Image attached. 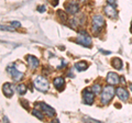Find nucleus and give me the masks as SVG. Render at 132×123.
I'll use <instances>...</instances> for the list:
<instances>
[{"label":"nucleus","instance_id":"nucleus-12","mask_svg":"<svg viewBox=\"0 0 132 123\" xmlns=\"http://www.w3.org/2000/svg\"><path fill=\"white\" fill-rule=\"evenodd\" d=\"M107 81H108L109 85H118L119 81H120V78L116 73L111 72L108 73V75H107Z\"/></svg>","mask_w":132,"mask_h":123},{"label":"nucleus","instance_id":"nucleus-17","mask_svg":"<svg viewBox=\"0 0 132 123\" xmlns=\"http://www.w3.org/2000/svg\"><path fill=\"white\" fill-rule=\"evenodd\" d=\"M111 65H112L116 69H119V71H120L122 68V60L120 58H113L112 61H111Z\"/></svg>","mask_w":132,"mask_h":123},{"label":"nucleus","instance_id":"nucleus-25","mask_svg":"<svg viewBox=\"0 0 132 123\" xmlns=\"http://www.w3.org/2000/svg\"><path fill=\"white\" fill-rule=\"evenodd\" d=\"M100 52H101V53H104V54H110V52H108V51H104V50H100Z\"/></svg>","mask_w":132,"mask_h":123},{"label":"nucleus","instance_id":"nucleus-24","mask_svg":"<svg viewBox=\"0 0 132 123\" xmlns=\"http://www.w3.org/2000/svg\"><path fill=\"white\" fill-rule=\"evenodd\" d=\"M45 10H46V9H45V7H44V6H41V7L38 8V11H39V12H44Z\"/></svg>","mask_w":132,"mask_h":123},{"label":"nucleus","instance_id":"nucleus-3","mask_svg":"<svg viewBox=\"0 0 132 123\" xmlns=\"http://www.w3.org/2000/svg\"><path fill=\"white\" fill-rule=\"evenodd\" d=\"M34 85L38 90H40V91H47L48 90V87H50V84L47 79L45 78V77L43 76H38L34 80Z\"/></svg>","mask_w":132,"mask_h":123},{"label":"nucleus","instance_id":"nucleus-21","mask_svg":"<svg viewBox=\"0 0 132 123\" xmlns=\"http://www.w3.org/2000/svg\"><path fill=\"white\" fill-rule=\"evenodd\" d=\"M92 91L95 92V93H99L101 91V87L99 85H94L93 87H92Z\"/></svg>","mask_w":132,"mask_h":123},{"label":"nucleus","instance_id":"nucleus-6","mask_svg":"<svg viewBox=\"0 0 132 123\" xmlns=\"http://www.w3.org/2000/svg\"><path fill=\"white\" fill-rule=\"evenodd\" d=\"M105 25V20L101 15H95L93 18V31L99 32Z\"/></svg>","mask_w":132,"mask_h":123},{"label":"nucleus","instance_id":"nucleus-1","mask_svg":"<svg viewBox=\"0 0 132 123\" xmlns=\"http://www.w3.org/2000/svg\"><path fill=\"white\" fill-rule=\"evenodd\" d=\"M114 92H116V90L112 87V85H109V86H107V87H105L104 89H102V92H101V96H100V100H101L102 103L108 104L109 102L112 100V98L114 96Z\"/></svg>","mask_w":132,"mask_h":123},{"label":"nucleus","instance_id":"nucleus-18","mask_svg":"<svg viewBox=\"0 0 132 123\" xmlns=\"http://www.w3.org/2000/svg\"><path fill=\"white\" fill-rule=\"evenodd\" d=\"M57 15H59V17H60L61 21L63 22V23H65L66 21H67V14H66L64 11H62V10H59V11H57Z\"/></svg>","mask_w":132,"mask_h":123},{"label":"nucleus","instance_id":"nucleus-8","mask_svg":"<svg viewBox=\"0 0 132 123\" xmlns=\"http://www.w3.org/2000/svg\"><path fill=\"white\" fill-rule=\"evenodd\" d=\"M2 92L5 93V96L7 98H11L12 96H13V93H14V86H13V84L6 83L5 85L2 86Z\"/></svg>","mask_w":132,"mask_h":123},{"label":"nucleus","instance_id":"nucleus-14","mask_svg":"<svg viewBox=\"0 0 132 123\" xmlns=\"http://www.w3.org/2000/svg\"><path fill=\"white\" fill-rule=\"evenodd\" d=\"M53 85H54V87L59 90H63V87L65 85V79L63 77H56L53 80Z\"/></svg>","mask_w":132,"mask_h":123},{"label":"nucleus","instance_id":"nucleus-20","mask_svg":"<svg viewBox=\"0 0 132 123\" xmlns=\"http://www.w3.org/2000/svg\"><path fill=\"white\" fill-rule=\"evenodd\" d=\"M0 30L2 31H10V32H13L15 31V28L14 27H7V25H2V24H0Z\"/></svg>","mask_w":132,"mask_h":123},{"label":"nucleus","instance_id":"nucleus-7","mask_svg":"<svg viewBox=\"0 0 132 123\" xmlns=\"http://www.w3.org/2000/svg\"><path fill=\"white\" fill-rule=\"evenodd\" d=\"M65 9L68 13L76 14V13H78V11H79V6H78L75 1H68L67 3H65Z\"/></svg>","mask_w":132,"mask_h":123},{"label":"nucleus","instance_id":"nucleus-16","mask_svg":"<svg viewBox=\"0 0 132 123\" xmlns=\"http://www.w3.org/2000/svg\"><path fill=\"white\" fill-rule=\"evenodd\" d=\"M32 114H33V116H34L35 118H38L39 120H41V121H43V120H44L43 112L41 111L40 109H38V108H36V109H33V110H32Z\"/></svg>","mask_w":132,"mask_h":123},{"label":"nucleus","instance_id":"nucleus-26","mask_svg":"<svg viewBox=\"0 0 132 123\" xmlns=\"http://www.w3.org/2000/svg\"><path fill=\"white\" fill-rule=\"evenodd\" d=\"M130 89H131V90H132V84H131V85H130Z\"/></svg>","mask_w":132,"mask_h":123},{"label":"nucleus","instance_id":"nucleus-4","mask_svg":"<svg viewBox=\"0 0 132 123\" xmlns=\"http://www.w3.org/2000/svg\"><path fill=\"white\" fill-rule=\"evenodd\" d=\"M7 73L12 77V79H13L14 81H20L23 78V73L19 72L13 64H10L9 66L7 67Z\"/></svg>","mask_w":132,"mask_h":123},{"label":"nucleus","instance_id":"nucleus-22","mask_svg":"<svg viewBox=\"0 0 132 123\" xmlns=\"http://www.w3.org/2000/svg\"><path fill=\"white\" fill-rule=\"evenodd\" d=\"M10 24L12 27H14V28H20V27H21V23H20L19 21H12Z\"/></svg>","mask_w":132,"mask_h":123},{"label":"nucleus","instance_id":"nucleus-5","mask_svg":"<svg viewBox=\"0 0 132 123\" xmlns=\"http://www.w3.org/2000/svg\"><path fill=\"white\" fill-rule=\"evenodd\" d=\"M35 107L38 109H40L41 111H42L43 113H45L47 117H50V118H53L55 116V110L52 108V107H50L48 104H46V103H44V102H40V103H36L35 104Z\"/></svg>","mask_w":132,"mask_h":123},{"label":"nucleus","instance_id":"nucleus-15","mask_svg":"<svg viewBox=\"0 0 132 123\" xmlns=\"http://www.w3.org/2000/svg\"><path fill=\"white\" fill-rule=\"evenodd\" d=\"M75 68L77 69L78 72H82V71H86L88 68V64L86 61H78V63L75 64Z\"/></svg>","mask_w":132,"mask_h":123},{"label":"nucleus","instance_id":"nucleus-9","mask_svg":"<svg viewBox=\"0 0 132 123\" xmlns=\"http://www.w3.org/2000/svg\"><path fill=\"white\" fill-rule=\"evenodd\" d=\"M84 102L87 106H90V104H93V102H94V100H95V92H93V91H90V90H88V89H86L85 91H84Z\"/></svg>","mask_w":132,"mask_h":123},{"label":"nucleus","instance_id":"nucleus-23","mask_svg":"<svg viewBox=\"0 0 132 123\" xmlns=\"http://www.w3.org/2000/svg\"><path fill=\"white\" fill-rule=\"evenodd\" d=\"M107 1H108L109 5L113 6V7H117V0H107Z\"/></svg>","mask_w":132,"mask_h":123},{"label":"nucleus","instance_id":"nucleus-19","mask_svg":"<svg viewBox=\"0 0 132 123\" xmlns=\"http://www.w3.org/2000/svg\"><path fill=\"white\" fill-rule=\"evenodd\" d=\"M16 91H18L19 95L23 96V95H26V92H27V87L24 85H19L18 87H16Z\"/></svg>","mask_w":132,"mask_h":123},{"label":"nucleus","instance_id":"nucleus-10","mask_svg":"<svg viewBox=\"0 0 132 123\" xmlns=\"http://www.w3.org/2000/svg\"><path fill=\"white\" fill-rule=\"evenodd\" d=\"M104 11H105L107 17H109V18H117V15H118V12H117V10H116V7L111 6V5L106 6L104 8Z\"/></svg>","mask_w":132,"mask_h":123},{"label":"nucleus","instance_id":"nucleus-13","mask_svg":"<svg viewBox=\"0 0 132 123\" xmlns=\"http://www.w3.org/2000/svg\"><path fill=\"white\" fill-rule=\"evenodd\" d=\"M28 61H29V65H30L31 69H36L39 67V65H40V60L33 55H29L28 56Z\"/></svg>","mask_w":132,"mask_h":123},{"label":"nucleus","instance_id":"nucleus-2","mask_svg":"<svg viewBox=\"0 0 132 123\" xmlns=\"http://www.w3.org/2000/svg\"><path fill=\"white\" fill-rule=\"evenodd\" d=\"M76 42L85 47H90V45H92V38H90V35L86 31H79L76 39Z\"/></svg>","mask_w":132,"mask_h":123},{"label":"nucleus","instance_id":"nucleus-11","mask_svg":"<svg viewBox=\"0 0 132 123\" xmlns=\"http://www.w3.org/2000/svg\"><path fill=\"white\" fill-rule=\"evenodd\" d=\"M116 92H117V96L119 99H121L122 101H127L128 98H129V92H128V90L122 88V87H119L116 89Z\"/></svg>","mask_w":132,"mask_h":123}]
</instances>
